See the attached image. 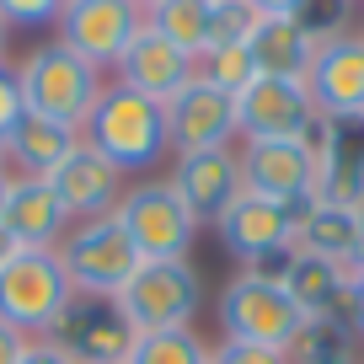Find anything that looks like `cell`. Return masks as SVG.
<instances>
[{
	"label": "cell",
	"mask_w": 364,
	"mask_h": 364,
	"mask_svg": "<svg viewBox=\"0 0 364 364\" xmlns=\"http://www.w3.org/2000/svg\"><path fill=\"white\" fill-rule=\"evenodd\" d=\"M16 86H22V107L33 118H48V124H65V129H86V118L97 113L102 102V70L86 65L80 54H70L65 43H38L16 59Z\"/></svg>",
	"instance_id": "6da1fadb"
},
{
	"label": "cell",
	"mask_w": 364,
	"mask_h": 364,
	"mask_svg": "<svg viewBox=\"0 0 364 364\" xmlns=\"http://www.w3.org/2000/svg\"><path fill=\"white\" fill-rule=\"evenodd\" d=\"M80 139H86L91 150H102L124 177L129 171H156L161 161L171 156L166 107L150 102V97H139V91H129V86H113V80H107L97 113L86 118Z\"/></svg>",
	"instance_id": "7a4b0ae2"
},
{
	"label": "cell",
	"mask_w": 364,
	"mask_h": 364,
	"mask_svg": "<svg viewBox=\"0 0 364 364\" xmlns=\"http://www.w3.org/2000/svg\"><path fill=\"white\" fill-rule=\"evenodd\" d=\"M59 268H65L75 295H107L118 300L129 289V279L139 273V247L129 241V230L118 225V215H97V220H75L59 241Z\"/></svg>",
	"instance_id": "3957f363"
},
{
	"label": "cell",
	"mask_w": 364,
	"mask_h": 364,
	"mask_svg": "<svg viewBox=\"0 0 364 364\" xmlns=\"http://www.w3.org/2000/svg\"><path fill=\"white\" fill-rule=\"evenodd\" d=\"M220 332H225L230 343H262V348H289V338L300 332V306L284 295V284H279V273L268 268H241L236 279H230L225 289H220Z\"/></svg>",
	"instance_id": "277c9868"
},
{
	"label": "cell",
	"mask_w": 364,
	"mask_h": 364,
	"mask_svg": "<svg viewBox=\"0 0 364 364\" xmlns=\"http://www.w3.org/2000/svg\"><path fill=\"white\" fill-rule=\"evenodd\" d=\"M70 279L59 268L54 247H16L0 262V321L16 327L22 338H43L54 316L70 306Z\"/></svg>",
	"instance_id": "5b68a950"
},
{
	"label": "cell",
	"mask_w": 364,
	"mask_h": 364,
	"mask_svg": "<svg viewBox=\"0 0 364 364\" xmlns=\"http://www.w3.org/2000/svg\"><path fill=\"white\" fill-rule=\"evenodd\" d=\"M113 215L145 262H177L198 241V220H193V209L182 204V193L171 188V177H145L134 188H124Z\"/></svg>",
	"instance_id": "8992f818"
},
{
	"label": "cell",
	"mask_w": 364,
	"mask_h": 364,
	"mask_svg": "<svg viewBox=\"0 0 364 364\" xmlns=\"http://www.w3.org/2000/svg\"><path fill=\"white\" fill-rule=\"evenodd\" d=\"M43 343L65 348L75 364H129V353L139 343V327L107 295H70V306L54 316Z\"/></svg>",
	"instance_id": "52a82bcc"
},
{
	"label": "cell",
	"mask_w": 364,
	"mask_h": 364,
	"mask_svg": "<svg viewBox=\"0 0 364 364\" xmlns=\"http://www.w3.org/2000/svg\"><path fill=\"white\" fill-rule=\"evenodd\" d=\"M118 306L129 311L139 332H177L193 327L198 306H204V279L188 257L177 262H139V273L129 279V289L118 295Z\"/></svg>",
	"instance_id": "ba28073f"
},
{
	"label": "cell",
	"mask_w": 364,
	"mask_h": 364,
	"mask_svg": "<svg viewBox=\"0 0 364 364\" xmlns=\"http://www.w3.org/2000/svg\"><path fill=\"white\" fill-rule=\"evenodd\" d=\"M241 188L268 204L306 209L316 204V156L306 150V139H241Z\"/></svg>",
	"instance_id": "9c48e42d"
},
{
	"label": "cell",
	"mask_w": 364,
	"mask_h": 364,
	"mask_svg": "<svg viewBox=\"0 0 364 364\" xmlns=\"http://www.w3.org/2000/svg\"><path fill=\"white\" fill-rule=\"evenodd\" d=\"M145 33V11L134 0H70L54 38L97 70H118L124 48Z\"/></svg>",
	"instance_id": "30bf717a"
},
{
	"label": "cell",
	"mask_w": 364,
	"mask_h": 364,
	"mask_svg": "<svg viewBox=\"0 0 364 364\" xmlns=\"http://www.w3.org/2000/svg\"><path fill=\"white\" fill-rule=\"evenodd\" d=\"M166 134H171V156H204V150H230V139H241L236 124V97L209 80L182 86L166 102Z\"/></svg>",
	"instance_id": "8fae6325"
},
{
	"label": "cell",
	"mask_w": 364,
	"mask_h": 364,
	"mask_svg": "<svg viewBox=\"0 0 364 364\" xmlns=\"http://www.w3.org/2000/svg\"><path fill=\"white\" fill-rule=\"evenodd\" d=\"M295 209L284 204H268L257 193H241L225 215L215 220L220 230V247L241 262V268H262L268 257H289L295 252Z\"/></svg>",
	"instance_id": "7c38bea8"
},
{
	"label": "cell",
	"mask_w": 364,
	"mask_h": 364,
	"mask_svg": "<svg viewBox=\"0 0 364 364\" xmlns=\"http://www.w3.org/2000/svg\"><path fill=\"white\" fill-rule=\"evenodd\" d=\"M316 118H321V113H316V102H311L306 80L257 75V80L236 97L241 139H306Z\"/></svg>",
	"instance_id": "4fadbf2b"
},
{
	"label": "cell",
	"mask_w": 364,
	"mask_h": 364,
	"mask_svg": "<svg viewBox=\"0 0 364 364\" xmlns=\"http://www.w3.org/2000/svg\"><path fill=\"white\" fill-rule=\"evenodd\" d=\"M306 91H311V102H316V113L327 124L364 129V38L348 33L338 43L316 48Z\"/></svg>",
	"instance_id": "5bb4252c"
},
{
	"label": "cell",
	"mask_w": 364,
	"mask_h": 364,
	"mask_svg": "<svg viewBox=\"0 0 364 364\" xmlns=\"http://www.w3.org/2000/svg\"><path fill=\"white\" fill-rule=\"evenodd\" d=\"M48 182H54V198L65 204L70 225L75 220H97V215H113L118 198H124V171L113 166V161L102 156V150H91L86 139H80L75 150H70L65 161H59L54 171H48Z\"/></svg>",
	"instance_id": "9a60e30c"
},
{
	"label": "cell",
	"mask_w": 364,
	"mask_h": 364,
	"mask_svg": "<svg viewBox=\"0 0 364 364\" xmlns=\"http://www.w3.org/2000/svg\"><path fill=\"white\" fill-rule=\"evenodd\" d=\"M193 80H198V59L182 54L177 43H166L150 22H145V33L124 48V59H118V70H113V86H129V91H139V97H150V102H161V107H166L182 86H193Z\"/></svg>",
	"instance_id": "2e32d148"
},
{
	"label": "cell",
	"mask_w": 364,
	"mask_h": 364,
	"mask_svg": "<svg viewBox=\"0 0 364 364\" xmlns=\"http://www.w3.org/2000/svg\"><path fill=\"white\" fill-rule=\"evenodd\" d=\"M171 188L182 193V204L193 209V220H220L236 204L247 188H241V156L236 150H204V156H182L171 171Z\"/></svg>",
	"instance_id": "e0dca14e"
},
{
	"label": "cell",
	"mask_w": 364,
	"mask_h": 364,
	"mask_svg": "<svg viewBox=\"0 0 364 364\" xmlns=\"http://www.w3.org/2000/svg\"><path fill=\"white\" fill-rule=\"evenodd\" d=\"M0 230L11 236V247H59L70 230V215L54 198V182L48 177H11Z\"/></svg>",
	"instance_id": "ac0fdd59"
},
{
	"label": "cell",
	"mask_w": 364,
	"mask_h": 364,
	"mask_svg": "<svg viewBox=\"0 0 364 364\" xmlns=\"http://www.w3.org/2000/svg\"><path fill=\"white\" fill-rule=\"evenodd\" d=\"M279 284L284 295L300 306V316H321V311H343V295H348V262L316 257V252H289L279 262Z\"/></svg>",
	"instance_id": "d6986e66"
},
{
	"label": "cell",
	"mask_w": 364,
	"mask_h": 364,
	"mask_svg": "<svg viewBox=\"0 0 364 364\" xmlns=\"http://www.w3.org/2000/svg\"><path fill=\"white\" fill-rule=\"evenodd\" d=\"M247 48H252L262 75H279V80H306L311 59H316V48L300 33L295 16H257L247 33Z\"/></svg>",
	"instance_id": "ffe728a7"
},
{
	"label": "cell",
	"mask_w": 364,
	"mask_h": 364,
	"mask_svg": "<svg viewBox=\"0 0 364 364\" xmlns=\"http://www.w3.org/2000/svg\"><path fill=\"white\" fill-rule=\"evenodd\" d=\"M75 145H80L75 129L48 124V118H33V113H27L22 124L6 134V166H16V177H48V171H54Z\"/></svg>",
	"instance_id": "44dd1931"
},
{
	"label": "cell",
	"mask_w": 364,
	"mask_h": 364,
	"mask_svg": "<svg viewBox=\"0 0 364 364\" xmlns=\"http://www.w3.org/2000/svg\"><path fill=\"white\" fill-rule=\"evenodd\" d=\"M353 230H359V209L353 204L316 198L295 220V252H316V257H332V262L353 268Z\"/></svg>",
	"instance_id": "7402d4cb"
},
{
	"label": "cell",
	"mask_w": 364,
	"mask_h": 364,
	"mask_svg": "<svg viewBox=\"0 0 364 364\" xmlns=\"http://www.w3.org/2000/svg\"><path fill=\"white\" fill-rule=\"evenodd\" d=\"M289 364H364L359 343H353V321L348 311H321V316H306L300 332L284 348Z\"/></svg>",
	"instance_id": "603a6c76"
},
{
	"label": "cell",
	"mask_w": 364,
	"mask_h": 364,
	"mask_svg": "<svg viewBox=\"0 0 364 364\" xmlns=\"http://www.w3.org/2000/svg\"><path fill=\"white\" fill-rule=\"evenodd\" d=\"M145 22L193 59L209 48V0H161L156 11H145Z\"/></svg>",
	"instance_id": "cb8c5ba5"
},
{
	"label": "cell",
	"mask_w": 364,
	"mask_h": 364,
	"mask_svg": "<svg viewBox=\"0 0 364 364\" xmlns=\"http://www.w3.org/2000/svg\"><path fill=\"white\" fill-rule=\"evenodd\" d=\"M215 348L198 338L193 327H177V332H139L129 364H209Z\"/></svg>",
	"instance_id": "d4e9b609"
},
{
	"label": "cell",
	"mask_w": 364,
	"mask_h": 364,
	"mask_svg": "<svg viewBox=\"0 0 364 364\" xmlns=\"http://www.w3.org/2000/svg\"><path fill=\"white\" fill-rule=\"evenodd\" d=\"M257 59H252L247 43H225V48H209V54H198V80H209V86L230 91V97H241V91L257 80Z\"/></svg>",
	"instance_id": "484cf974"
},
{
	"label": "cell",
	"mask_w": 364,
	"mask_h": 364,
	"mask_svg": "<svg viewBox=\"0 0 364 364\" xmlns=\"http://www.w3.org/2000/svg\"><path fill=\"white\" fill-rule=\"evenodd\" d=\"M295 22L311 38V48H327V43L353 33V0H306L295 11Z\"/></svg>",
	"instance_id": "4316f807"
},
{
	"label": "cell",
	"mask_w": 364,
	"mask_h": 364,
	"mask_svg": "<svg viewBox=\"0 0 364 364\" xmlns=\"http://www.w3.org/2000/svg\"><path fill=\"white\" fill-rule=\"evenodd\" d=\"M252 22H257V11H252L247 0H209V48L247 43ZM209 48H204V54H209Z\"/></svg>",
	"instance_id": "83f0119b"
},
{
	"label": "cell",
	"mask_w": 364,
	"mask_h": 364,
	"mask_svg": "<svg viewBox=\"0 0 364 364\" xmlns=\"http://www.w3.org/2000/svg\"><path fill=\"white\" fill-rule=\"evenodd\" d=\"M70 0H0V16L11 22V33H38V27H59Z\"/></svg>",
	"instance_id": "f1b7e54d"
},
{
	"label": "cell",
	"mask_w": 364,
	"mask_h": 364,
	"mask_svg": "<svg viewBox=\"0 0 364 364\" xmlns=\"http://www.w3.org/2000/svg\"><path fill=\"white\" fill-rule=\"evenodd\" d=\"M22 118H27V107H22V86H16V65H0V145Z\"/></svg>",
	"instance_id": "f546056e"
},
{
	"label": "cell",
	"mask_w": 364,
	"mask_h": 364,
	"mask_svg": "<svg viewBox=\"0 0 364 364\" xmlns=\"http://www.w3.org/2000/svg\"><path fill=\"white\" fill-rule=\"evenodd\" d=\"M209 364H289V359H284L279 348H262V343H230V338H225Z\"/></svg>",
	"instance_id": "4dcf8cb0"
},
{
	"label": "cell",
	"mask_w": 364,
	"mask_h": 364,
	"mask_svg": "<svg viewBox=\"0 0 364 364\" xmlns=\"http://www.w3.org/2000/svg\"><path fill=\"white\" fill-rule=\"evenodd\" d=\"M343 311H348L353 332L364 338V268H353V273H348V295H343Z\"/></svg>",
	"instance_id": "1f68e13d"
},
{
	"label": "cell",
	"mask_w": 364,
	"mask_h": 364,
	"mask_svg": "<svg viewBox=\"0 0 364 364\" xmlns=\"http://www.w3.org/2000/svg\"><path fill=\"white\" fill-rule=\"evenodd\" d=\"M22 364H75L65 348H54V343H43V338H33L27 343V353H22Z\"/></svg>",
	"instance_id": "d6a6232c"
},
{
	"label": "cell",
	"mask_w": 364,
	"mask_h": 364,
	"mask_svg": "<svg viewBox=\"0 0 364 364\" xmlns=\"http://www.w3.org/2000/svg\"><path fill=\"white\" fill-rule=\"evenodd\" d=\"M27 343H33V338H22L16 327H6V321H0V364H22Z\"/></svg>",
	"instance_id": "836d02e7"
},
{
	"label": "cell",
	"mask_w": 364,
	"mask_h": 364,
	"mask_svg": "<svg viewBox=\"0 0 364 364\" xmlns=\"http://www.w3.org/2000/svg\"><path fill=\"white\" fill-rule=\"evenodd\" d=\"M247 6H252L257 16H295L306 0H247Z\"/></svg>",
	"instance_id": "e575fe53"
},
{
	"label": "cell",
	"mask_w": 364,
	"mask_h": 364,
	"mask_svg": "<svg viewBox=\"0 0 364 364\" xmlns=\"http://www.w3.org/2000/svg\"><path fill=\"white\" fill-rule=\"evenodd\" d=\"M353 268H364V204H359V230H353Z\"/></svg>",
	"instance_id": "d590c367"
},
{
	"label": "cell",
	"mask_w": 364,
	"mask_h": 364,
	"mask_svg": "<svg viewBox=\"0 0 364 364\" xmlns=\"http://www.w3.org/2000/svg\"><path fill=\"white\" fill-rule=\"evenodd\" d=\"M11 177H16L11 166H0V215H6V193H11Z\"/></svg>",
	"instance_id": "8d00e7d4"
},
{
	"label": "cell",
	"mask_w": 364,
	"mask_h": 364,
	"mask_svg": "<svg viewBox=\"0 0 364 364\" xmlns=\"http://www.w3.org/2000/svg\"><path fill=\"white\" fill-rule=\"evenodd\" d=\"M6 54H11V22L0 16V65H6Z\"/></svg>",
	"instance_id": "74e56055"
},
{
	"label": "cell",
	"mask_w": 364,
	"mask_h": 364,
	"mask_svg": "<svg viewBox=\"0 0 364 364\" xmlns=\"http://www.w3.org/2000/svg\"><path fill=\"white\" fill-rule=\"evenodd\" d=\"M11 252H16V247H11V236H6V230H0V262L11 257Z\"/></svg>",
	"instance_id": "f35d334b"
},
{
	"label": "cell",
	"mask_w": 364,
	"mask_h": 364,
	"mask_svg": "<svg viewBox=\"0 0 364 364\" xmlns=\"http://www.w3.org/2000/svg\"><path fill=\"white\" fill-rule=\"evenodd\" d=\"M134 6H139V11H156V6H161V0H134Z\"/></svg>",
	"instance_id": "ab89813d"
},
{
	"label": "cell",
	"mask_w": 364,
	"mask_h": 364,
	"mask_svg": "<svg viewBox=\"0 0 364 364\" xmlns=\"http://www.w3.org/2000/svg\"><path fill=\"white\" fill-rule=\"evenodd\" d=\"M0 166H6V145H0Z\"/></svg>",
	"instance_id": "60d3db41"
},
{
	"label": "cell",
	"mask_w": 364,
	"mask_h": 364,
	"mask_svg": "<svg viewBox=\"0 0 364 364\" xmlns=\"http://www.w3.org/2000/svg\"><path fill=\"white\" fill-rule=\"evenodd\" d=\"M359 38H364V22H359Z\"/></svg>",
	"instance_id": "b9f144b4"
}]
</instances>
